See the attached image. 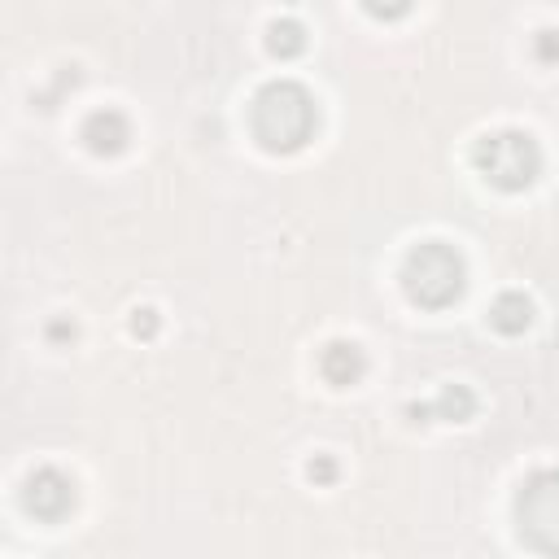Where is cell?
I'll return each instance as SVG.
<instances>
[{
  "instance_id": "1",
  "label": "cell",
  "mask_w": 559,
  "mask_h": 559,
  "mask_svg": "<svg viewBox=\"0 0 559 559\" xmlns=\"http://www.w3.org/2000/svg\"><path fill=\"white\" fill-rule=\"evenodd\" d=\"M254 136L267 153H297L319 127V105L297 79H271L258 88L249 110Z\"/></svg>"
},
{
  "instance_id": "2",
  "label": "cell",
  "mask_w": 559,
  "mask_h": 559,
  "mask_svg": "<svg viewBox=\"0 0 559 559\" xmlns=\"http://www.w3.org/2000/svg\"><path fill=\"white\" fill-rule=\"evenodd\" d=\"M463 284H468V267H463V254L455 245L424 241L402 263V289H407L415 306H428V311H442V306L459 302Z\"/></svg>"
},
{
  "instance_id": "3",
  "label": "cell",
  "mask_w": 559,
  "mask_h": 559,
  "mask_svg": "<svg viewBox=\"0 0 559 559\" xmlns=\"http://www.w3.org/2000/svg\"><path fill=\"white\" fill-rule=\"evenodd\" d=\"M472 166H477L494 188H503V193H525V188L542 175V149L529 132L503 127V132H490L477 140Z\"/></svg>"
},
{
  "instance_id": "4",
  "label": "cell",
  "mask_w": 559,
  "mask_h": 559,
  "mask_svg": "<svg viewBox=\"0 0 559 559\" xmlns=\"http://www.w3.org/2000/svg\"><path fill=\"white\" fill-rule=\"evenodd\" d=\"M516 529L533 551L559 555V468H542L520 485Z\"/></svg>"
},
{
  "instance_id": "5",
  "label": "cell",
  "mask_w": 559,
  "mask_h": 559,
  "mask_svg": "<svg viewBox=\"0 0 559 559\" xmlns=\"http://www.w3.org/2000/svg\"><path fill=\"white\" fill-rule=\"evenodd\" d=\"M22 507H27L35 520H62L66 511L75 507V481L57 468L31 472L27 490H22Z\"/></svg>"
},
{
  "instance_id": "6",
  "label": "cell",
  "mask_w": 559,
  "mask_h": 559,
  "mask_svg": "<svg viewBox=\"0 0 559 559\" xmlns=\"http://www.w3.org/2000/svg\"><path fill=\"white\" fill-rule=\"evenodd\" d=\"M83 145H88L97 158H118V153L127 149V140H132V123H127L123 110H92L83 118Z\"/></svg>"
},
{
  "instance_id": "7",
  "label": "cell",
  "mask_w": 559,
  "mask_h": 559,
  "mask_svg": "<svg viewBox=\"0 0 559 559\" xmlns=\"http://www.w3.org/2000/svg\"><path fill=\"white\" fill-rule=\"evenodd\" d=\"M319 372H324L328 385L350 389V385H359L367 372V354H363V346H354V341H328L324 354H319Z\"/></svg>"
},
{
  "instance_id": "8",
  "label": "cell",
  "mask_w": 559,
  "mask_h": 559,
  "mask_svg": "<svg viewBox=\"0 0 559 559\" xmlns=\"http://www.w3.org/2000/svg\"><path fill=\"white\" fill-rule=\"evenodd\" d=\"M472 411H477V394H472L468 385H442V394H437L428 407H411V420H428V415H442L450 424H463L472 420Z\"/></svg>"
},
{
  "instance_id": "9",
  "label": "cell",
  "mask_w": 559,
  "mask_h": 559,
  "mask_svg": "<svg viewBox=\"0 0 559 559\" xmlns=\"http://www.w3.org/2000/svg\"><path fill=\"white\" fill-rule=\"evenodd\" d=\"M490 324L503 332V337H520V332L533 324V302L525 293H516V289L498 293L494 306H490Z\"/></svg>"
},
{
  "instance_id": "10",
  "label": "cell",
  "mask_w": 559,
  "mask_h": 559,
  "mask_svg": "<svg viewBox=\"0 0 559 559\" xmlns=\"http://www.w3.org/2000/svg\"><path fill=\"white\" fill-rule=\"evenodd\" d=\"M267 49L276 57H297L306 49V27L297 18H276L267 27Z\"/></svg>"
},
{
  "instance_id": "11",
  "label": "cell",
  "mask_w": 559,
  "mask_h": 559,
  "mask_svg": "<svg viewBox=\"0 0 559 559\" xmlns=\"http://www.w3.org/2000/svg\"><path fill=\"white\" fill-rule=\"evenodd\" d=\"M306 477H311L315 485H332V481H337V459H332V455H315L311 468H306Z\"/></svg>"
},
{
  "instance_id": "12",
  "label": "cell",
  "mask_w": 559,
  "mask_h": 559,
  "mask_svg": "<svg viewBox=\"0 0 559 559\" xmlns=\"http://www.w3.org/2000/svg\"><path fill=\"white\" fill-rule=\"evenodd\" d=\"M533 53H538V62H559V31L555 27L538 31V40H533Z\"/></svg>"
},
{
  "instance_id": "13",
  "label": "cell",
  "mask_w": 559,
  "mask_h": 559,
  "mask_svg": "<svg viewBox=\"0 0 559 559\" xmlns=\"http://www.w3.org/2000/svg\"><path fill=\"white\" fill-rule=\"evenodd\" d=\"M132 332H136V337H158V311H149V306H145V311H136L132 315Z\"/></svg>"
},
{
  "instance_id": "14",
  "label": "cell",
  "mask_w": 559,
  "mask_h": 559,
  "mask_svg": "<svg viewBox=\"0 0 559 559\" xmlns=\"http://www.w3.org/2000/svg\"><path fill=\"white\" fill-rule=\"evenodd\" d=\"M49 337H75V324H53Z\"/></svg>"
}]
</instances>
